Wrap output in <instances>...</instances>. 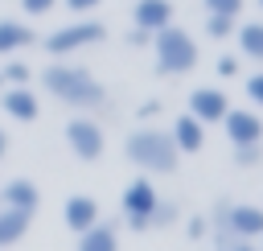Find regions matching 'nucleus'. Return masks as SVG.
Segmentation results:
<instances>
[{
	"label": "nucleus",
	"mask_w": 263,
	"mask_h": 251,
	"mask_svg": "<svg viewBox=\"0 0 263 251\" xmlns=\"http://www.w3.org/2000/svg\"><path fill=\"white\" fill-rule=\"evenodd\" d=\"M259 4H263V0H259Z\"/></svg>",
	"instance_id": "35"
},
{
	"label": "nucleus",
	"mask_w": 263,
	"mask_h": 251,
	"mask_svg": "<svg viewBox=\"0 0 263 251\" xmlns=\"http://www.w3.org/2000/svg\"><path fill=\"white\" fill-rule=\"evenodd\" d=\"M156 202H160V193H156V185H152L148 177L127 181V189H123V198H119L127 226H132V230H148V214H152Z\"/></svg>",
	"instance_id": "6"
},
{
	"label": "nucleus",
	"mask_w": 263,
	"mask_h": 251,
	"mask_svg": "<svg viewBox=\"0 0 263 251\" xmlns=\"http://www.w3.org/2000/svg\"><path fill=\"white\" fill-rule=\"evenodd\" d=\"M156 111H160V103H156V99H148V103L140 107V115H156Z\"/></svg>",
	"instance_id": "30"
},
{
	"label": "nucleus",
	"mask_w": 263,
	"mask_h": 251,
	"mask_svg": "<svg viewBox=\"0 0 263 251\" xmlns=\"http://www.w3.org/2000/svg\"><path fill=\"white\" fill-rule=\"evenodd\" d=\"M53 4H58V0H21V8H25L29 16H45V12H53Z\"/></svg>",
	"instance_id": "26"
},
{
	"label": "nucleus",
	"mask_w": 263,
	"mask_h": 251,
	"mask_svg": "<svg viewBox=\"0 0 263 251\" xmlns=\"http://www.w3.org/2000/svg\"><path fill=\"white\" fill-rule=\"evenodd\" d=\"M230 251H259V247H251V243H234Z\"/></svg>",
	"instance_id": "32"
},
{
	"label": "nucleus",
	"mask_w": 263,
	"mask_h": 251,
	"mask_svg": "<svg viewBox=\"0 0 263 251\" xmlns=\"http://www.w3.org/2000/svg\"><path fill=\"white\" fill-rule=\"evenodd\" d=\"M185 226H189V239H205V230H210V226H205V218H189Z\"/></svg>",
	"instance_id": "27"
},
{
	"label": "nucleus",
	"mask_w": 263,
	"mask_h": 251,
	"mask_svg": "<svg viewBox=\"0 0 263 251\" xmlns=\"http://www.w3.org/2000/svg\"><path fill=\"white\" fill-rule=\"evenodd\" d=\"M218 235H234V239H259L263 235V206H230L226 202V214H222V230Z\"/></svg>",
	"instance_id": "7"
},
{
	"label": "nucleus",
	"mask_w": 263,
	"mask_h": 251,
	"mask_svg": "<svg viewBox=\"0 0 263 251\" xmlns=\"http://www.w3.org/2000/svg\"><path fill=\"white\" fill-rule=\"evenodd\" d=\"M132 21H136V29H144V33H156V29L173 25V4H168V0H136V8H132Z\"/></svg>",
	"instance_id": "13"
},
{
	"label": "nucleus",
	"mask_w": 263,
	"mask_h": 251,
	"mask_svg": "<svg viewBox=\"0 0 263 251\" xmlns=\"http://www.w3.org/2000/svg\"><path fill=\"white\" fill-rule=\"evenodd\" d=\"M222 123H226V140L234 144V148H242V144H263V119L255 115V111H226L222 115Z\"/></svg>",
	"instance_id": "9"
},
{
	"label": "nucleus",
	"mask_w": 263,
	"mask_h": 251,
	"mask_svg": "<svg viewBox=\"0 0 263 251\" xmlns=\"http://www.w3.org/2000/svg\"><path fill=\"white\" fill-rule=\"evenodd\" d=\"M0 86H4V78H0Z\"/></svg>",
	"instance_id": "33"
},
{
	"label": "nucleus",
	"mask_w": 263,
	"mask_h": 251,
	"mask_svg": "<svg viewBox=\"0 0 263 251\" xmlns=\"http://www.w3.org/2000/svg\"><path fill=\"white\" fill-rule=\"evenodd\" d=\"M103 0H66V8H74V12H90V8H99Z\"/></svg>",
	"instance_id": "28"
},
{
	"label": "nucleus",
	"mask_w": 263,
	"mask_h": 251,
	"mask_svg": "<svg viewBox=\"0 0 263 251\" xmlns=\"http://www.w3.org/2000/svg\"><path fill=\"white\" fill-rule=\"evenodd\" d=\"M173 144H177V152H201V144H205V123H197L189 111L173 123Z\"/></svg>",
	"instance_id": "14"
},
{
	"label": "nucleus",
	"mask_w": 263,
	"mask_h": 251,
	"mask_svg": "<svg viewBox=\"0 0 263 251\" xmlns=\"http://www.w3.org/2000/svg\"><path fill=\"white\" fill-rule=\"evenodd\" d=\"M78 251H119V239L107 222H95L90 230L78 235Z\"/></svg>",
	"instance_id": "17"
},
{
	"label": "nucleus",
	"mask_w": 263,
	"mask_h": 251,
	"mask_svg": "<svg viewBox=\"0 0 263 251\" xmlns=\"http://www.w3.org/2000/svg\"><path fill=\"white\" fill-rule=\"evenodd\" d=\"M0 206H12V210H25V214H37L41 206V189L29 181V177H12L0 185Z\"/></svg>",
	"instance_id": "11"
},
{
	"label": "nucleus",
	"mask_w": 263,
	"mask_h": 251,
	"mask_svg": "<svg viewBox=\"0 0 263 251\" xmlns=\"http://www.w3.org/2000/svg\"><path fill=\"white\" fill-rule=\"evenodd\" d=\"M177 218H181V210H177L173 202H156L152 214H148V226H173Z\"/></svg>",
	"instance_id": "20"
},
{
	"label": "nucleus",
	"mask_w": 263,
	"mask_h": 251,
	"mask_svg": "<svg viewBox=\"0 0 263 251\" xmlns=\"http://www.w3.org/2000/svg\"><path fill=\"white\" fill-rule=\"evenodd\" d=\"M107 37V25L103 21H70V25H62V29H53L41 45H45V53L49 58H66V53H78V49H86V45H95V41H103Z\"/></svg>",
	"instance_id": "4"
},
{
	"label": "nucleus",
	"mask_w": 263,
	"mask_h": 251,
	"mask_svg": "<svg viewBox=\"0 0 263 251\" xmlns=\"http://www.w3.org/2000/svg\"><path fill=\"white\" fill-rule=\"evenodd\" d=\"M62 222H66L74 235L90 230V226L99 222V202H95L90 193H74V198H66V206H62Z\"/></svg>",
	"instance_id": "10"
},
{
	"label": "nucleus",
	"mask_w": 263,
	"mask_h": 251,
	"mask_svg": "<svg viewBox=\"0 0 263 251\" xmlns=\"http://www.w3.org/2000/svg\"><path fill=\"white\" fill-rule=\"evenodd\" d=\"M0 107H4V115L21 119V123H33V119H37V111H41V103H37L33 86H8V91L0 95Z\"/></svg>",
	"instance_id": "12"
},
{
	"label": "nucleus",
	"mask_w": 263,
	"mask_h": 251,
	"mask_svg": "<svg viewBox=\"0 0 263 251\" xmlns=\"http://www.w3.org/2000/svg\"><path fill=\"white\" fill-rule=\"evenodd\" d=\"M0 78L12 82V86H29V82H33V70H29L25 62H8V66L0 70Z\"/></svg>",
	"instance_id": "21"
},
{
	"label": "nucleus",
	"mask_w": 263,
	"mask_h": 251,
	"mask_svg": "<svg viewBox=\"0 0 263 251\" xmlns=\"http://www.w3.org/2000/svg\"><path fill=\"white\" fill-rule=\"evenodd\" d=\"M123 156L132 165H140L144 173H177V165H181V152L164 128H136L123 140Z\"/></svg>",
	"instance_id": "2"
},
{
	"label": "nucleus",
	"mask_w": 263,
	"mask_h": 251,
	"mask_svg": "<svg viewBox=\"0 0 263 251\" xmlns=\"http://www.w3.org/2000/svg\"><path fill=\"white\" fill-rule=\"evenodd\" d=\"M127 41H132V45H148V41H152V33H144V29H132V33H127Z\"/></svg>",
	"instance_id": "29"
},
{
	"label": "nucleus",
	"mask_w": 263,
	"mask_h": 251,
	"mask_svg": "<svg viewBox=\"0 0 263 251\" xmlns=\"http://www.w3.org/2000/svg\"><path fill=\"white\" fill-rule=\"evenodd\" d=\"M148 45L156 49V70H160V74H189V70L197 66V41H193L181 25L156 29Z\"/></svg>",
	"instance_id": "3"
},
{
	"label": "nucleus",
	"mask_w": 263,
	"mask_h": 251,
	"mask_svg": "<svg viewBox=\"0 0 263 251\" xmlns=\"http://www.w3.org/2000/svg\"><path fill=\"white\" fill-rule=\"evenodd\" d=\"M4 152H8V136H4V128H0V160H4Z\"/></svg>",
	"instance_id": "31"
},
{
	"label": "nucleus",
	"mask_w": 263,
	"mask_h": 251,
	"mask_svg": "<svg viewBox=\"0 0 263 251\" xmlns=\"http://www.w3.org/2000/svg\"><path fill=\"white\" fill-rule=\"evenodd\" d=\"M205 12H218V16H238L242 12V0H201Z\"/></svg>",
	"instance_id": "22"
},
{
	"label": "nucleus",
	"mask_w": 263,
	"mask_h": 251,
	"mask_svg": "<svg viewBox=\"0 0 263 251\" xmlns=\"http://www.w3.org/2000/svg\"><path fill=\"white\" fill-rule=\"evenodd\" d=\"M234 29H238V25H234V16H218V12H205V33H210V37L226 41Z\"/></svg>",
	"instance_id": "19"
},
{
	"label": "nucleus",
	"mask_w": 263,
	"mask_h": 251,
	"mask_svg": "<svg viewBox=\"0 0 263 251\" xmlns=\"http://www.w3.org/2000/svg\"><path fill=\"white\" fill-rule=\"evenodd\" d=\"M247 99H251V103H259V107H263V70H259V74H251V78H247Z\"/></svg>",
	"instance_id": "25"
},
{
	"label": "nucleus",
	"mask_w": 263,
	"mask_h": 251,
	"mask_svg": "<svg viewBox=\"0 0 263 251\" xmlns=\"http://www.w3.org/2000/svg\"><path fill=\"white\" fill-rule=\"evenodd\" d=\"M66 144L78 160H99L107 152V136H103L99 119H90V115H78L66 123Z\"/></svg>",
	"instance_id": "5"
},
{
	"label": "nucleus",
	"mask_w": 263,
	"mask_h": 251,
	"mask_svg": "<svg viewBox=\"0 0 263 251\" xmlns=\"http://www.w3.org/2000/svg\"><path fill=\"white\" fill-rule=\"evenodd\" d=\"M259 239H263V235H259ZM259 251H263V247H259Z\"/></svg>",
	"instance_id": "34"
},
{
	"label": "nucleus",
	"mask_w": 263,
	"mask_h": 251,
	"mask_svg": "<svg viewBox=\"0 0 263 251\" xmlns=\"http://www.w3.org/2000/svg\"><path fill=\"white\" fill-rule=\"evenodd\" d=\"M238 70H242V62H238L234 53H222V58H218V74H222V78H234Z\"/></svg>",
	"instance_id": "24"
},
{
	"label": "nucleus",
	"mask_w": 263,
	"mask_h": 251,
	"mask_svg": "<svg viewBox=\"0 0 263 251\" xmlns=\"http://www.w3.org/2000/svg\"><path fill=\"white\" fill-rule=\"evenodd\" d=\"M226 111H230L226 91H218V86H197V91H189V115H193L197 123H222Z\"/></svg>",
	"instance_id": "8"
},
{
	"label": "nucleus",
	"mask_w": 263,
	"mask_h": 251,
	"mask_svg": "<svg viewBox=\"0 0 263 251\" xmlns=\"http://www.w3.org/2000/svg\"><path fill=\"white\" fill-rule=\"evenodd\" d=\"M234 160H238V165H259V160H263V144H242V148H234Z\"/></svg>",
	"instance_id": "23"
},
{
	"label": "nucleus",
	"mask_w": 263,
	"mask_h": 251,
	"mask_svg": "<svg viewBox=\"0 0 263 251\" xmlns=\"http://www.w3.org/2000/svg\"><path fill=\"white\" fill-rule=\"evenodd\" d=\"M234 37H238L242 58L263 62V21H247V25H238V29H234Z\"/></svg>",
	"instance_id": "18"
},
{
	"label": "nucleus",
	"mask_w": 263,
	"mask_h": 251,
	"mask_svg": "<svg viewBox=\"0 0 263 251\" xmlns=\"http://www.w3.org/2000/svg\"><path fill=\"white\" fill-rule=\"evenodd\" d=\"M41 86H45L58 103H66V107H103V103H107L103 82H95L90 70L70 66V62H62V58L41 70Z\"/></svg>",
	"instance_id": "1"
},
{
	"label": "nucleus",
	"mask_w": 263,
	"mask_h": 251,
	"mask_svg": "<svg viewBox=\"0 0 263 251\" xmlns=\"http://www.w3.org/2000/svg\"><path fill=\"white\" fill-rule=\"evenodd\" d=\"M37 41V33L25 21H0V53H21Z\"/></svg>",
	"instance_id": "16"
},
{
	"label": "nucleus",
	"mask_w": 263,
	"mask_h": 251,
	"mask_svg": "<svg viewBox=\"0 0 263 251\" xmlns=\"http://www.w3.org/2000/svg\"><path fill=\"white\" fill-rule=\"evenodd\" d=\"M29 222H33V214L12 210V206H0V251L12 247V243H21L25 230H29Z\"/></svg>",
	"instance_id": "15"
}]
</instances>
